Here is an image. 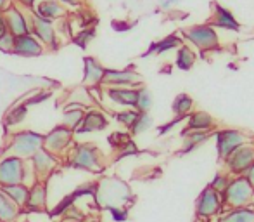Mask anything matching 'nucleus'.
Instances as JSON below:
<instances>
[{"label": "nucleus", "mask_w": 254, "mask_h": 222, "mask_svg": "<svg viewBox=\"0 0 254 222\" xmlns=\"http://www.w3.org/2000/svg\"><path fill=\"white\" fill-rule=\"evenodd\" d=\"M0 191L14 203L17 205L21 210L24 209L26 205V200H28V193H30V188L24 184H14V186H5V188H0Z\"/></svg>", "instance_id": "21"}, {"label": "nucleus", "mask_w": 254, "mask_h": 222, "mask_svg": "<svg viewBox=\"0 0 254 222\" xmlns=\"http://www.w3.org/2000/svg\"><path fill=\"white\" fill-rule=\"evenodd\" d=\"M151 106H152V94L145 87H140L137 92V105H135V110H137L138 113H149Z\"/></svg>", "instance_id": "31"}, {"label": "nucleus", "mask_w": 254, "mask_h": 222, "mask_svg": "<svg viewBox=\"0 0 254 222\" xmlns=\"http://www.w3.org/2000/svg\"><path fill=\"white\" fill-rule=\"evenodd\" d=\"M104 71H106V68H104L99 61H95L94 57H85L83 85H90V87H97V85H101Z\"/></svg>", "instance_id": "18"}, {"label": "nucleus", "mask_w": 254, "mask_h": 222, "mask_svg": "<svg viewBox=\"0 0 254 222\" xmlns=\"http://www.w3.org/2000/svg\"><path fill=\"white\" fill-rule=\"evenodd\" d=\"M67 163L73 168H80V170L87 172H101L104 168L102 155L94 144H78L69 151V158Z\"/></svg>", "instance_id": "3"}, {"label": "nucleus", "mask_w": 254, "mask_h": 222, "mask_svg": "<svg viewBox=\"0 0 254 222\" xmlns=\"http://www.w3.org/2000/svg\"><path fill=\"white\" fill-rule=\"evenodd\" d=\"M10 0H0V10H7L9 9Z\"/></svg>", "instance_id": "44"}, {"label": "nucleus", "mask_w": 254, "mask_h": 222, "mask_svg": "<svg viewBox=\"0 0 254 222\" xmlns=\"http://www.w3.org/2000/svg\"><path fill=\"white\" fill-rule=\"evenodd\" d=\"M114 118H116L118 121H120L123 127L127 128H131L135 123V120L138 118V111L137 110H125V111H118L116 114H114Z\"/></svg>", "instance_id": "34"}, {"label": "nucleus", "mask_w": 254, "mask_h": 222, "mask_svg": "<svg viewBox=\"0 0 254 222\" xmlns=\"http://www.w3.org/2000/svg\"><path fill=\"white\" fill-rule=\"evenodd\" d=\"M45 207H47V186L44 181H37L33 186H30L24 209L31 212H44Z\"/></svg>", "instance_id": "16"}, {"label": "nucleus", "mask_w": 254, "mask_h": 222, "mask_svg": "<svg viewBox=\"0 0 254 222\" xmlns=\"http://www.w3.org/2000/svg\"><path fill=\"white\" fill-rule=\"evenodd\" d=\"M23 5H26V7H33L35 5V0H19Z\"/></svg>", "instance_id": "45"}, {"label": "nucleus", "mask_w": 254, "mask_h": 222, "mask_svg": "<svg viewBox=\"0 0 254 222\" xmlns=\"http://www.w3.org/2000/svg\"><path fill=\"white\" fill-rule=\"evenodd\" d=\"M3 17H5L7 31H9V33L12 35L14 38L23 37V35L30 33V28H28L26 17H24V14L21 12V9L10 5L9 9L5 10V16H3Z\"/></svg>", "instance_id": "13"}, {"label": "nucleus", "mask_w": 254, "mask_h": 222, "mask_svg": "<svg viewBox=\"0 0 254 222\" xmlns=\"http://www.w3.org/2000/svg\"><path fill=\"white\" fill-rule=\"evenodd\" d=\"M107 210H109L111 219L114 222H125L128 219V209H125V207H107Z\"/></svg>", "instance_id": "36"}, {"label": "nucleus", "mask_w": 254, "mask_h": 222, "mask_svg": "<svg viewBox=\"0 0 254 222\" xmlns=\"http://www.w3.org/2000/svg\"><path fill=\"white\" fill-rule=\"evenodd\" d=\"M214 118L206 111H195L189 116L185 132H211L214 128Z\"/></svg>", "instance_id": "19"}, {"label": "nucleus", "mask_w": 254, "mask_h": 222, "mask_svg": "<svg viewBox=\"0 0 254 222\" xmlns=\"http://www.w3.org/2000/svg\"><path fill=\"white\" fill-rule=\"evenodd\" d=\"M85 116V110L78 108V106H66L63 113V125L76 132V128L81 125V120Z\"/></svg>", "instance_id": "24"}, {"label": "nucleus", "mask_w": 254, "mask_h": 222, "mask_svg": "<svg viewBox=\"0 0 254 222\" xmlns=\"http://www.w3.org/2000/svg\"><path fill=\"white\" fill-rule=\"evenodd\" d=\"M220 222H254V209L253 207L232 209L220 217Z\"/></svg>", "instance_id": "26"}, {"label": "nucleus", "mask_w": 254, "mask_h": 222, "mask_svg": "<svg viewBox=\"0 0 254 222\" xmlns=\"http://www.w3.org/2000/svg\"><path fill=\"white\" fill-rule=\"evenodd\" d=\"M142 78L137 71L133 70H106L101 85L109 87H131L133 85H140Z\"/></svg>", "instance_id": "10"}, {"label": "nucleus", "mask_w": 254, "mask_h": 222, "mask_svg": "<svg viewBox=\"0 0 254 222\" xmlns=\"http://www.w3.org/2000/svg\"><path fill=\"white\" fill-rule=\"evenodd\" d=\"M244 177H246V181H248L249 184H251L253 188H254V163L248 168V172L244 174Z\"/></svg>", "instance_id": "40"}, {"label": "nucleus", "mask_w": 254, "mask_h": 222, "mask_svg": "<svg viewBox=\"0 0 254 222\" xmlns=\"http://www.w3.org/2000/svg\"><path fill=\"white\" fill-rule=\"evenodd\" d=\"M195 210H197V216L204 217V219L214 217L216 214H220L221 210H223V200H221V195L207 186L201 195H199L197 203H195Z\"/></svg>", "instance_id": "8"}, {"label": "nucleus", "mask_w": 254, "mask_h": 222, "mask_svg": "<svg viewBox=\"0 0 254 222\" xmlns=\"http://www.w3.org/2000/svg\"><path fill=\"white\" fill-rule=\"evenodd\" d=\"M31 24H33V33L35 37L38 38L42 45H49L51 49H56V30H54L52 23L47 19H42L38 16H33L31 19Z\"/></svg>", "instance_id": "17"}, {"label": "nucleus", "mask_w": 254, "mask_h": 222, "mask_svg": "<svg viewBox=\"0 0 254 222\" xmlns=\"http://www.w3.org/2000/svg\"><path fill=\"white\" fill-rule=\"evenodd\" d=\"M152 116L149 113H138V118L135 120V123H133V127L130 128L131 130V134L133 135H140V134H144V132H147L149 128L152 127Z\"/></svg>", "instance_id": "33"}, {"label": "nucleus", "mask_w": 254, "mask_h": 222, "mask_svg": "<svg viewBox=\"0 0 254 222\" xmlns=\"http://www.w3.org/2000/svg\"><path fill=\"white\" fill-rule=\"evenodd\" d=\"M42 148H44V135L33 130H21L12 134L7 146V153L21 160H30Z\"/></svg>", "instance_id": "1"}, {"label": "nucleus", "mask_w": 254, "mask_h": 222, "mask_svg": "<svg viewBox=\"0 0 254 222\" xmlns=\"http://www.w3.org/2000/svg\"><path fill=\"white\" fill-rule=\"evenodd\" d=\"M64 14V7L61 5L59 2L56 0H44L37 5V10H35V16L42 17V19H47V21H52L61 17Z\"/></svg>", "instance_id": "20"}, {"label": "nucleus", "mask_w": 254, "mask_h": 222, "mask_svg": "<svg viewBox=\"0 0 254 222\" xmlns=\"http://www.w3.org/2000/svg\"><path fill=\"white\" fill-rule=\"evenodd\" d=\"M56 2H59V3H67V5H78V3L81 2V0H56Z\"/></svg>", "instance_id": "43"}, {"label": "nucleus", "mask_w": 254, "mask_h": 222, "mask_svg": "<svg viewBox=\"0 0 254 222\" xmlns=\"http://www.w3.org/2000/svg\"><path fill=\"white\" fill-rule=\"evenodd\" d=\"M94 105V99H92V92L88 91L85 85L81 87L74 89V91L69 92L67 96V101H66V106H78V108H90Z\"/></svg>", "instance_id": "22"}, {"label": "nucleus", "mask_w": 254, "mask_h": 222, "mask_svg": "<svg viewBox=\"0 0 254 222\" xmlns=\"http://www.w3.org/2000/svg\"><path fill=\"white\" fill-rule=\"evenodd\" d=\"M221 200H223V207H230V210L251 207L254 202V188L246 181L244 175L232 177L227 189L221 195Z\"/></svg>", "instance_id": "2"}, {"label": "nucleus", "mask_w": 254, "mask_h": 222, "mask_svg": "<svg viewBox=\"0 0 254 222\" xmlns=\"http://www.w3.org/2000/svg\"><path fill=\"white\" fill-rule=\"evenodd\" d=\"M177 2L178 0H163V2H161V7H163V9H170V7Z\"/></svg>", "instance_id": "42"}, {"label": "nucleus", "mask_w": 254, "mask_h": 222, "mask_svg": "<svg viewBox=\"0 0 254 222\" xmlns=\"http://www.w3.org/2000/svg\"><path fill=\"white\" fill-rule=\"evenodd\" d=\"M184 37L201 51H213L218 47V35L211 24L187 28V30H184Z\"/></svg>", "instance_id": "7"}, {"label": "nucleus", "mask_w": 254, "mask_h": 222, "mask_svg": "<svg viewBox=\"0 0 254 222\" xmlns=\"http://www.w3.org/2000/svg\"><path fill=\"white\" fill-rule=\"evenodd\" d=\"M24 170H26V160L10 155L0 158V188L23 184Z\"/></svg>", "instance_id": "4"}, {"label": "nucleus", "mask_w": 254, "mask_h": 222, "mask_svg": "<svg viewBox=\"0 0 254 222\" xmlns=\"http://www.w3.org/2000/svg\"><path fill=\"white\" fill-rule=\"evenodd\" d=\"M254 163V142H246L241 148H237L234 153L225 158L227 170L235 177H241L248 172V168Z\"/></svg>", "instance_id": "5"}, {"label": "nucleus", "mask_w": 254, "mask_h": 222, "mask_svg": "<svg viewBox=\"0 0 254 222\" xmlns=\"http://www.w3.org/2000/svg\"><path fill=\"white\" fill-rule=\"evenodd\" d=\"M109 125L106 114L102 111L95 110V108H88V111H85V116L81 120V125L76 128L74 134H90V132H101Z\"/></svg>", "instance_id": "12"}, {"label": "nucleus", "mask_w": 254, "mask_h": 222, "mask_svg": "<svg viewBox=\"0 0 254 222\" xmlns=\"http://www.w3.org/2000/svg\"><path fill=\"white\" fill-rule=\"evenodd\" d=\"M7 31V24H5V17L3 14H0V35H3Z\"/></svg>", "instance_id": "41"}, {"label": "nucleus", "mask_w": 254, "mask_h": 222, "mask_svg": "<svg viewBox=\"0 0 254 222\" xmlns=\"http://www.w3.org/2000/svg\"><path fill=\"white\" fill-rule=\"evenodd\" d=\"M92 38H94V30H88V28H85V30L76 37V44L81 45V47H87V44L92 40Z\"/></svg>", "instance_id": "39"}, {"label": "nucleus", "mask_w": 254, "mask_h": 222, "mask_svg": "<svg viewBox=\"0 0 254 222\" xmlns=\"http://www.w3.org/2000/svg\"><path fill=\"white\" fill-rule=\"evenodd\" d=\"M63 222H73V221H63Z\"/></svg>", "instance_id": "46"}, {"label": "nucleus", "mask_w": 254, "mask_h": 222, "mask_svg": "<svg viewBox=\"0 0 254 222\" xmlns=\"http://www.w3.org/2000/svg\"><path fill=\"white\" fill-rule=\"evenodd\" d=\"M21 209L14 205L2 191H0V222H14L19 217Z\"/></svg>", "instance_id": "25"}, {"label": "nucleus", "mask_w": 254, "mask_h": 222, "mask_svg": "<svg viewBox=\"0 0 254 222\" xmlns=\"http://www.w3.org/2000/svg\"><path fill=\"white\" fill-rule=\"evenodd\" d=\"M209 139V132H184V148L182 153H190Z\"/></svg>", "instance_id": "27"}, {"label": "nucleus", "mask_w": 254, "mask_h": 222, "mask_svg": "<svg viewBox=\"0 0 254 222\" xmlns=\"http://www.w3.org/2000/svg\"><path fill=\"white\" fill-rule=\"evenodd\" d=\"M137 92L138 89L131 87H109L106 89V96L113 105L125 106V108L135 110L137 105Z\"/></svg>", "instance_id": "14"}, {"label": "nucleus", "mask_w": 254, "mask_h": 222, "mask_svg": "<svg viewBox=\"0 0 254 222\" xmlns=\"http://www.w3.org/2000/svg\"><path fill=\"white\" fill-rule=\"evenodd\" d=\"M28 162H30L31 170H33L37 181H44V182H45V179H47L49 175L56 170V167L59 165L57 156L52 155V153H49V151H45L44 148L38 149V151L35 153Z\"/></svg>", "instance_id": "9"}, {"label": "nucleus", "mask_w": 254, "mask_h": 222, "mask_svg": "<svg viewBox=\"0 0 254 222\" xmlns=\"http://www.w3.org/2000/svg\"><path fill=\"white\" fill-rule=\"evenodd\" d=\"M211 26H216V28H225V30H239V23L235 21V17L232 16L230 10L223 9L221 5L214 7V19Z\"/></svg>", "instance_id": "23"}, {"label": "nucleus", "mask_w": 254, "mask_h": 222, "mask_svg": "<svg viewBox=\"0 0 254 222\" xmlns=\"http://www.w3.org/2000/svg\"><path fill=\"white\" fill-rule=\"evenodd\" d=\"M214 135H216L218 155H220L221 160H225L230 153H234L235 149L241 148L242 144L248 142V139H246V135L242 134V132L230 130V128H227V130H218Z\"/></svg>", "instance_id": "11"}, {"label": "nucleus", "mask_w": 254, "mask_h": 222, "mask_svg": "<svg viewBox=\"0 0 254 222\" xmlns=\"http://www.w3.org/2000/svg\"><path fill=\"white\" fill-rule=\"evenodd\" d=\"M194 108V101L189 94H178L173 101V113L177 114L178 120L189 116V113Z\"/></svg>", "instance_id": "28"}, {"label": "nucleus", "mask_w": 254, "mask_h": 222, "mask_svg": "<svg viewBox=\"0 0 254 222\" xmlns=\"http://www.w3.org/2000/svg\"><path fill=\"white\" fill-rule=\"evenodd\" d=\"M230 175H227V174H216L214 175V179L209 182V188L211 189H214L216 193H220V195H223V191L227 189V186H228V182H230Z\"/></svg>", "instance_id": "35"}, {"label": "nucleus", "mask_w": 254, "mask_h": 222, "mask_svg": "<svg viewBox=\"0 0 254 222\" xmlns=\"http://www.w3.org/2000/svg\"><path fill=\"white\" fill-rule=\"evenodd\" d=\"M26 114H28V105L14 106V108L9 111V114H7L5 125H7V127H14V125L21 123V121L26 118Z\"/></svg>", "instance_id": "30"}, {"label": "nucleus", "mask_w": 254, "mask_h": 222, "mask_svg": "<svg viewBox=\"0 0 254 222\" xmlns=\"http://www.w3.org/2000/svg\"><path fill=\"white\" fill-rule=\"evenodd\" d=\"M131 139H130V135L128 134H113L109 137V142H111V146H114V148H125V146L130 142Z\"/></svg>", "instance_id": "38"}, {"label": "nucleus", "mask_w": 254, "mask_h": 222, "mask_svg": "<svg viewBox=\"0 0 254 222\" xmlns=\"http://www.w3.org/2000/svg\"><path fill=\"white\" fill-rule=\"evenodd\" d=\"M44 52V45L38 42V38L35 35H23V37H17L14 42L12 54L23 56V57H37Z\"/></svg>", "instance_id": "15"}, {"label": "nucleus", "mask_w": 254, "mask_h": 222, "mask_svg": "<svg viewBox=\"0 0 254 222\" xmlns=\"http://www.w3.org/2000/svg\"><path fill=\"white\" fill-rule=\"evenodd\" d=\"M194 63H195L194 52H192L187 45H182V47L178 49V52H177V66L180 68V70L187 71V70H190V68L194 66Z\"/></svg>", "instance_id": "29"}, {"label": "nucleus", "mask_w": 254, "mask_h": 222, "mask_svg": "<svg viewBox=\"0 0 254 222\" xmlns=\"http://www.w3.org/2000/svg\"><path fill=\"white\" fill-rule=\"evenodd\" d=\"M180 44V38L177 37V35H170V37L163 38L161 42H157V44H154L151 49H149L147 54H151V52H157V54H163V52L170 51V49H175L177 45Z\"/></svg>", "instance_id": "32"}, {"label": "nucleus", "mask_w": 254, "mask_h": 222, "mask_svg": "<svg viewBox=\"0 0 254 222\" xmlns=\"http://www.w3.org/2000/svg\"><path fill=\"white\" fill-rule=\"evenodd\" d=\"M74 137V132L71 128L59 125V127L52 128L47 135H44V149L52 155H63L67 148L71 146Z\"/></svg>", "instance_id": "6"}, {"label": "nucleus", "mask_w": 254, "mask_h": 222, "mask_svg": "<svg viewBox=\"0 0 254 222\" xmlns=\"http://www.w3.org/2000/svg\"><path fill=\"white\" fill-rule=\"evenodd\" d=\"M14 42H16V38H14L9 31H5L3 35H0V51L2 52H12Z\"/></svg>", "instance_id": "37"}]
</instances>
